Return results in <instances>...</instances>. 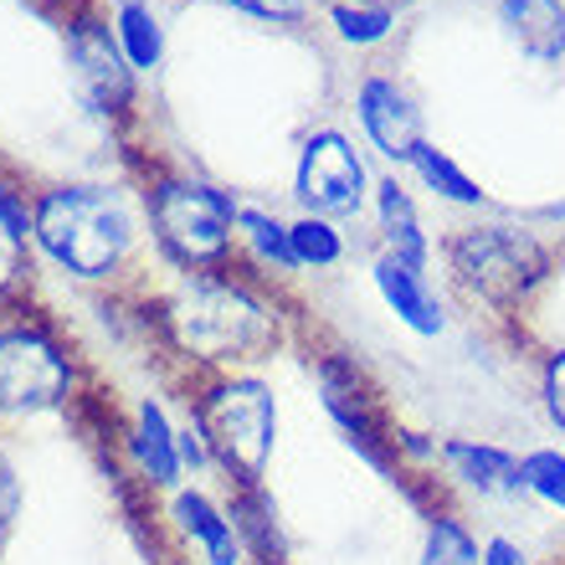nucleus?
Segmentation results:
<instances>
[{"instance_id":"1","label":"nucleus","mask_w":565,"mask_h":565,"mask_svg":"<svg viewBox=\"0 0 565 565\" xmlns=\"http://www.w3.org/2000/svg\"><path fill=\"white\" fill-rule=\"evenodd\" d=\"M149 324L164 365L185 381L216 371H263L298 340L294 303L282 288L242 263L191 273L164 294H149Z\"/></svg>"},{"instance_id":"2","label":"nucleus","mask_w":565,"mask_h":565,"mask_svg":"<svg viewBox=\"0 0 565 565\" xmlns=\"http://www.w3.org/2000/svg\"><path fill=\"white\" fill-rule=\"evenodd\" d=\"M145 242V206L124 185L52 180L31 195V253L77 288H124Z\"/></svg>"},{"instance_id":"3","label":"nucleus","mask_w":565,"mask_h":565,"mask_svg":"<svg viewBox=\"0 0 565 565\" xmlns=\"http://www.w3.org/2000/svg\"><path fill=\"white\" fill-rule=\"evenodd\" d=\"M437 257L447 268V288L499 329L524 324V313L540 303L561 263L545 232L520 216H473L452 226L437 242Z\"/></svg>"},{"instance_id":"4","label":"nucleus","mask_w":565,"mask_h":565,"mask_svg":"<svg viewBox=\"0 0 565 565\" xmlns=\"http://www.w3.org/2000/svg\"><path fill=\"white\" fill-rule=\"evenodd\" d=\"M88 396V360L57 313L15 303L0 313V431L67 417Z\"/></svg>"},{"instance_id":"5","label":"nucleus","mask_w":565,"mask_h":565,"mask_svg":"<svg viewBox=\"0 0 565 565\" xmlns=\"http://www.w3.org/2000/svg\"><path fill=\"white\" fill-rule=\"evenodd\" d=\"M180 402L201 417L222 489H257L273 478L282 443V396L263 371H216L185 381Z\"/></svg>"},{"instance_id":"6","label":"nucleus","mask_w":565,"mask_h":565,"mask_svg":"<svg viewBox=\"0 0 565 565\" xmlns=\"http://www.w3.org/2000/svg\"><path fill=\"white\" fill-rule=\"evenodd\" d=\"M139 206H145V237L164 273L191 278L237 263V222L247 206L237 191L191 170H154L145 175Z\"/></svg>"},{"instance_id":"7","label":"nucleus","mask_w":565,"mask_h":565,"mask_svg":"<svg viewBox=\"0 0 565 565\" xmlns=\"http://www.w3.org/2000/svg\"><path fill=\"white\" fill-rule=\"evenodd\" d=\"M309 375L319 412L329 417V427L340 431V443L355 452L375 478H386L406 493L402 462H396V412L386 406V391L375 386V375L360 365V355H350L344 344H313L309 350Z\"/></svg>"},{"instance_id":"8","label":"nucleus","mask_w":565,"mask_h":565,"mask_svg":"<svg viewBox=\"0 0 565 565\" xmlns=\"http://www.w3.org/2000/svg\"><path fill=\"white\" fill-rule=\"evenodd\" d=\"M62 62H67V88L88 119L108 124V129H124L135 119L139 73L119 52V36L98 0H73L62 11Z\"/></svg>"},{"instance_id":"9","label":"nucleus","mask_w":565,"mask_h":565,"mask_svg":"<svg viewBox=\"0 0 565 565\" xmlns=\"http://www.w3.org/2000/svg\"><path fill=\"white\" fill-rule=\"evenodd\" d=\"M375 170L371 154L350 129L340 124H319L298 139L294 175H288V195L298 211L309 216H329V222H360L371 211Z\"/></svg>"},{"instance_id":"10","label":"nucleus","mask_w":565,"mask_h":565,"mask_svg":"<svg viewBox=\"0 0 565 565\" xmlns=\"http://www.w3.org/2000/svg\"><path fill=\"white\" fill-rule=\"evenodd\" d=\"M114 437H119L114 452L139 493L164 499L180 483H191L185 462H180V406H170L164 391H135L129 406L114 417Z\"/></svg>"},{"instance_id":"11","label":"nucleus","mask_w":565,"mask_h":565,"mask_svg":"<svg viewBox=\"0 0 565 565\" xmlns=\"http://www.w3.org/2000/svg\"><path fill=\"white\" fill-rule=\"evenodd\" d=\"M154 520L180 565H247V545L226 509V493L211 483H180L175 493H164Z\"/></svg>"},{"instance_id":"12","label":"nucleus","mask_w":565,"mask_h":565,"mask_svg":"<svg viewBox=\"0 0 565 565\" xmlns=\"http://www.w3.org/2000/svg\"><path fill=\"white\" fill-rule=\"evenodd\" d=\"M437 489L452 504L478 509H509L524 504V478H520V447L473 437V431H443V452H437Z\"/></svg>"},{"instance_id":"13","label":"nucleus","mask_w":565,"mask_h":565,"mask_svg":"<svg viewBox=\"0 0 565 565\" xmlns=\"http://www.w3.org/2000/svg\"><path fill=\"white\" fill-rule=\"evenodd\" d=\"M350 108H355L360 145L371 149V154H381L391 170H406L412 149H417L422 139H431L417 93L406 88L396 73L371 67V73L355 83V93H350Z\"/></svg>"},{"instance_id":"14","label":"nucleus","mask_w":565,"mask_h":565,"mask_svg":"<svg viewBox=\"0 0 565 565\" xmlns=\"http://www.w3.org/2000/svg\"><path fill=\"white\" fill-rule=\"evenodd\" d=\"M365 278H371V294L381 298V309L391 313V324L406 329L412 340L437 344L452 334V303H447L443 282L431 278V268H412L391 253H371Z\"/></svg>"},{"instance_id":"15","label":"nucleus","mask_w":565,"mask_h":565,"mask_svg":"<svg viewBox=\"0 0 565 565\" xmlns=\"http://www.w3.org/2000/svg\"><path fill=\"white\" fill-rule=\"evenodd\" d=\"M365 216H371V232H375V253L402 257L412 268H431L437 263V237H431L427 216H422V201L402 170L375 175L371 211Z\"/></svg>"},{"instance_id":"16","label":"nucleus","mask_w":565,"mask_h":565,"mask_svg":"<svg viewBox=\"0 0 565 565\" xmlns=\"http://www.w3.org/2000/svg\"><path fill=\"white\" fill-rule=\"evenodd\" d=\"M493 26L530 67L565 62V0H493Z\"/></svg>"},{"instance_id":"17","label":"nucleus","mask_w":565,"mask_h":565,"mask_svg":"<svg viewBox=\"0 0 565 565\" xmlns=\"http://www.w3.org/2000/svg\"><path fill=\"white\" fill-rule=\"evenodd\" d=\"M226 509L237 520V535L247 545V565H294V535L282 520V504L268 483L257 489H222Z\"/></svg>"},{"instance_id":"18","label":"nucleus","mask_w":565,"mask_h":565,"mask_svg":"<svg viewBox=\"0 0 565 565\" xmlns=\"http://www.w3.org/2000/svg\"><path fill=\"white\" fill-rule=\"evenodd\" d=\"M402 175L447 211H468V216H489L493 211V195L483 191V185L458 164V154L443 149L437 139H422V145L412 149V160H406Z\"/></svg>"},{"instance_id":"19","label":"nucleus","mask_w":565,"mask_h":565,"mask_svg":"<svg viewBox=\"0 0 565 565\" xmlns=\"http://www.w3.org/2000/svg\"><path fill=\"white\" fill-rule=\"evenodd\" d=\"M237 263L253 268L257 278L268 282H294L298 278V263H294V237H288V216L268 206H242V222H237Z\"/></svg>"},{"instance_id":"20","label":"nucleus","mask_w":565,"mask_h":565,"mask_svg":"<svg viewBox=\"0 0 565 565\" xmlns=\"http://www.w3.org/2000/svg\"><path fill=\"white\" fill-rule=\"evenodd\" d=\"M483 555V530L468 520V509L443 499L422 514V535L412 565H478Z\"/></svg>"},{"instance_id":"21","label":"nucleus","mask_w":565,"mask_h":565,"mask_svg":"<svg viewBox=\"0 0 565 565\" xmlns=\"http://www.w3.org/2000/svg\"><path fill=\"white\" fill-rule=\"evenodd\" d=\"M108 26L119 36V52L139 77H154L170 52V31L154 0H108Z\"/></svg>"},{"instance_id":"22","label":"nucleus","mask_w":565,"mask_h":565,"mask_svg":"<svg viewBox=\"0 0 565 565\" xmlns=\"http://www.w3.org/2000/svg\"><path fill=\"white\" fill-rule=\"evenodd\" d=\"M288 237H294L298 278H324V273H340L344 263H350V253H355L344 222L309 216V211H294V216H288Z\"/></svg>"},{"instance_id":"23","label":"nucleus","mask_w":565,"mask_h":565,"mask_svg":"<svg viewBox=\"0 0 565 565\" xmlns=\"http://www.w3.org/2000/svg\"><path fill=\"white\" fill-rule=\"evenodd\" d=\"M324 21L334 42L350 52H375L402 31V11H391L381 0H324Z\"/></svg>"},{"instance_id":"24","label":"nucleus","mask_w":565,"mask_h":565,"mask_svg":"<svg viewBox=\"0 0 565 565\" xmlns=\"http://www.w3.org/2000/svg\"><path fill=\"white\" fill-rule=\"evenodd\" d=\"M524 504H540L545 514L565 520V443H530L520 447Z\"/></svg>"},{"instance_id":"25","label":"nucleus","mask_w":565,"mask_h":565,"mask_svg":"<svg viewBox=\"0 0 565 565\" xmlns=\"http://www.w3.org/2000/svg\"><path fill=\"white\" fill-rule=\"evenodd\" d=\"M535 365V406L545 427L555 431V443H565V340H540L530 350Z\"/></svg>"},{"instance_id":"26","label":"nucleus","mask_w":565,"mask_h":565,"mask_svg":"<svg viewBox=\"0 0 565 565\" xmlns=\"http://www.w3.org/2000/svg\"><path fill=\"white\" fill-rule=\"evenodd\" d=\"M36 253H31L26 242H15L11 232H0V313L15 309V303H26L31 288H36Z\"/></svg>"},{"instance_id":"27","label":"nucleus","mask_w":565,"mask_h":565,"mask_svg":"<svg viewBox=\"0 0 565 565\" xmlns=\"http://www.w3.org/2000/svg\"><path fill=\"white\" fill-rule=\"evenodd\" d=\"M21 520H26V468H21L15 447L0 431V551L21 530Z\"/></svg>"},{"instance_id":"28","label":"nucleus","mask_w":565,"mask_h":565,"mask_svg":"<svg viewBox=\"0 0 565 565\" xmlns=\"http://www.w3.org/2000/svg\"><path fill=\"white\" fill-rule=\"evenodd\" d=\"M31 195L36 191H26L15 175L0 170V232H11V237L26 242V247H31Z\"/></svg>"},{"instance_id":"29","label":"nucleus","mask_w":565,"mask_h":565,"mask_svg":"<svg viewBox=\"0 0 565 565\" xmlns=\"http://www.w3.org/2000/svg\"><path fill=\"white\" fill-rule=\"evenodd\" d=\"M216 6L247 15V21H268V26H303L309 21V0H216Z\"/></svg>"},{"instance_id":"30","label":"nucleus","mask_w":565,"mask_h":565,"mask_svg":"<svg viewBox=\"0 0 565 565\" xmlns=\"http://www.w3.org/2000/svg\"><path fill=\"white\" fill-rule=\"evenodd\" d=\"M478 565H551V561H540L514 530H483V555H478Z\"/></svg>"},{"instance_id":"31","label":"nucleus","mask_w":565,"mask_h":565,"mask_svg":"<svg viewBox=\"0 0 565 565\" xmlns=\"http://www.w3.org/2000/svg\"><path fill=\"white\" fill-rule=\"evenodd\" d=\"M520 222H530L535 232H565V195H555V201H540V206H524Z\"/></svg>"},{"instance_id":"32","label":"nucleus","mask_w":565,"mask_h":565,"mask_svg":"<svg viewBox=\"0 0 565 565\" xmlns=\"http://www.w3.org/2000/svg\"><path fill=\"white\" fill-rule=\"evenodd\" d=\"M551 565H565V561H551Z\"/></svg>"}]
</instances>
